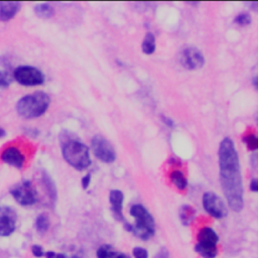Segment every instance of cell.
Listing matches in <instances>:
<instances>
[{
  "instance_id": "4316f807",
  "label": "cell",
  "mask_w": 258,
  "mask_h": 258,
  "mask_svg": "<svg viewBox=\"0 0 258 258\" xmlns=\"http://www.w3.org/2000/svg\"><path fill=\"white\" fill-rule=\"evenodd\" d=\"M153 258H169V252L165 247L159 249V251L154 255Z\"/></svg>"
},
{
  "instance_id": "8fae6325",
  "label": "cell",
  "mask_w": 258,
  "mask_h": 258,
  "mask_svg": "<svg viewBox=\"0 0 258 258\" xmlns=\"http://www.w3.org/2000/svg\"><path fill=\"white\" fill-rule=\"evenodd\" d=\"M16 215L9 208H0V237L10 236L16 228Z\"/></svg>"
},
{
  "instance_id": "83f0119b",
  "label": "cell",
  "mask_w": 258,
  "mask_h": 258,
  "mask_svg": "<svg viewBox=\"0 0 258 258\" xmlns=\"http://www.w3.org/2000/svg\"><path fill=\"white\" fill-rule=\"evenodd\" d=\"M90 181H91V175L90 174H87L86 176L83 177L82 179V185H83V188H88V186L90 185Z\"/></svg>"
},
{
  "instance_id": "cb8c5ba5",
  "label": "cell",
  "mask_w": 258,
  "mask_h": 258,
  "mask_svg": "<svg viewBox=\"0 0 258 258\" xmlns=\"http://www.w3.org/2000/svg\"><path fill=\"white\" fill-rule=\"evenodd\" d=\"M132 254L134 258H148V251L142 247H135Z\"/></svg>"
},
{
  "instance_id": "2e32d148",
  "label": "cell",
  "mask_w": 258,
  "mask_h": 258,
  "mask_svg": "<svg viewBox=\"0 0 258 258\" xmlns=\"http://www.w3.org/2000/svg\"><path fill=\"white\" fill-rule=\"evenodd\" d=\"M171 182L180 190H183L187 186V180L184 174L180 170H173L170 173Z\"/></svg>"
},
{
  "instance_id": "603a6c76",
  "label": "cell",
  "mask_w": 258,
  "mask_h": 258,
  "mask_svg": "<svg viewBox=\"0 0 258 258\" xmlns=\"http://www.w3.org/2000/svg\"><path fill=\"white\" fill-rule=\"evenodd\" d=\"M234 21H235V23H237L240 26H246L251 23V17L247 13H240L239 15L236 16Z\"/></svg>"
},
{
  "instance_id": "5bb4252c",
  "label": "cell",
  "mask_w": 258,
  "mask_h": 258,
  "mask_svg": "<svg viewBox=\"0 0 258 258\" xmlns=\"http://www.w3.org/2000/svg\"><path fill=\"white\" fill-rule=\"evenodd\" d=\"M20 8L17 1H1L0 2V20L8 21L15 16Z\"/></svg>"
},
{
  "instance_id": "7a4b0ae2",
  "label": "cell",
  "mask_w": 258,
  "mask_h": 258,
  "mask_svg": "<svg viewBox=\"0 0 258 258\" xmlns=\"http://www.w3.org/2000/svg\"><path fill=\"white\" fill-rule=\"evenodd\" d=\"M50 104V98L43 92H35L22 97L16 104L17 113L27 119L36 118L45 113Z\"/></svg>"
},
{
  "instance_id": "52a82bcc",
  "label": "cell",
  "mask_w": 258,
  "mask_h": 258,
  "mask_svg": "<svg viewBox=\"0 0 258 258\" xmlns=\"http://www.w3.org/2000/svg\"><path fill=\"white\" fill-rule=\"evenodd\" d=\"M14 200L21 206H31L37 202V191L30 181H22L10 190Z\"/></svg>"
},
{
  "instance_id": "e0dca14e",
  "label": "cell",
  "mask_w": 258,
  "mask_h": 258,
  "mask_svg": "<svg viewBox=\"0 0 258 258\" xmlns=\"http://www.w3.org/2000/svg\"><path fill=\"white\" fill-rule=\"evenodd\" d=\"M142 51L145 54H151L155 50V37L152 33L147 32L143 38L142 44H141Z\"/></svg>"
},
{
  "instance_id": "7c38bea8",
  "label": "cell",
  "mask_w": 258,
  "mask_h": 258,
  "mask_svg": "<svg viewBox=\"0 0 258 258\" xmlns=\"http://www.w3.org/2000/svg\"><path fill=\"white\" fill-rule=\"evenodd\" d=\"M1 159L5 163L17 168H21L25 162L23 153L15 146H9L5 148L1 153Z\"/></svg>"
},
{
  "instance_id": "ac0fdd59",
  "label": "cell",
  "mask_w": 258,
  "mask_h": 258,
  "mask_svg": "<svg viewBox=\"0 0 258 258\" xmlns=\"http://www.w3.org/2000/svg\"><path fill=\"white\" fill-rule=\"evenodd\" d=\"M34 13L40 18H50L54 14V10L49 4L41 3L34 7Z\"/></svg>"
},
{
  "instance_id": "9c48e42d",
  "label": "cell",
  "mask_w": 258,
  "mask_h": 258,
  "mask_svg": "<svg viewBox=\"0 0 258 258\" xmlns=\"http://www.w3.org/2000/svg\"><path fill=\"white\" fill-rule=\"evenodd\" d=\"M92 149L96 157L106 163L116 159V152L113 145L102 135H95L92 139Z\"/></svg>"
},
{
  "instance_id": "3957f363",
  "label": "cell",
  "mask_w": 258,
  "mask_h": 258,
  "mask_svg": "<svg viewBox=\"0 0 258 258\" xmlns=\"http://www.w3.org/2000/svg\"><path fill=\"white\" fill-rule=\"evenodd\" d=\"M61 151L64 160L78 170H83L91 164L89 148L79 140L66 139L62 142Z\"/></svg>"
},
{
  "instance_id": "4dcf8cb0",
  "label": "cell",
  "mask_w": 258,
  "mask_h": 258,
  "mask_svg": "<svg viewBox=\"0 0 258 258\" xmlns=\"http://www.w3.org/2000/svg\"><path fill=\"white\" fill-rule=\"evenodd\" d=\"M54 258H66V255H63V254H56Z\"/></svg>"
},
{
  "instance_id": "44dd1931",
  "label": "cell",
  "mask_w": 258,
  "mask_h": 258,
  "mask_svg": "<svg viewBox=\"0 0 258 258\" xmlns=\"http://www.w3.org/2000/svg\"><path fill=\"white\" fill-rule=\"evenodd\" d=\"M43 181H44V184H45V187L48 191V195L49 197L51 198L52 201H55V198H56V189H55V186H54V183L52 182V180L50 179V177L47 175V174H43Z\"/></svg>"
},
{
  "instance_id": "6da1fadb",
  "label": "cell",
  "mask_w": 258,
  "mask_h": 258,
  "mask_svg": "<svg viewBox=\"0 0 258 258\" xmlns=\"http://www.w3.org/2000/svg\"><path fill=\"white\" fill-rule=\"evenodd\" d=\"M218 156L220 181L228 206L232 211L240 212L244 207L242 175L238 152L229 137H225L221 141Z\"/></svg>"
},
{
  "instance_id": "30bf717a",
  "label": "cell",
  "mask_w": 258,
  "mask_h": 258,
  "mask_svg": "<svg viewBox=\"0 0 258 258\" xmlns=\"http://www.w3.org/2000/svg\"><path fill=\"white\" fill-rule=\"evenodd\" d=\"M181 66L188 70H197L204 66L205 57L200 49L194 46L184 47L179 54Z\"/></svg>"
},
{
  "instance_id": "f546056e",
  "label": "cell",
  "mask_w": 258,
  "mask_h": 258,
  "mask_svg": "<svg viewBox=\"0 0 258 258\" xmlns=\"http://www.w3.org/2000/svg\"><path fill=\"white\" fill-rule=\"evenodd\" d=\"M56 255V253L52 252V251H48V252H44V256L46 258H54Z\"/></svg>"
},
{
  "instance_id": "ffe728a7",
  "label": "cell",
  "mask_w": 258,
  "mask_h": 258,
  "mask_svg": "<svg viewBox=\"0 0 258 258\" xmlns=\"http://www.w3.org/2000/svg\"><path fill=\"white\" fill-rule=\"evenodd\" d=\"M50 222L46 214H40L35 220V228L39 233H45L49 228Z\"/></svg>"
},
{
  "instance_id": "7402d4cb",
  "label": "cell",
  "mask_w": 258,
  "mask_h": 258,
  "mask_svg": "<svg viewBox=\"0 0 258 258\" xmlns=\"http://www.w3.org/2000/svg\"><path fill=\"white\" fill-rule=\"evenodd\" d=\"M243 140H244L245 144L247 145L248 149H250V150H255L258 146V140L254 134H248V135L244 136Z\"/></svg>"
},
{
  "instance_id": "d6986e66",
  "label": "cell",
  "mask_w": 258,
  "mask_h": 258,
  "mask_svg": "<svg viewBox=\"0 0 258 258\" xmlns=\"http://www.w3.org/2000/svg\"><path fill=\"white\" fill-rule=\"evenodd\" d=\"M195 209L188 205H184L179 210V218L183 225H189L195 217Z\"/></svg>"
},
{
  "instance_id": "9a60e30c",
  "label": "cell",
  "mask_w": 258,
  "mask_h": 258,
  "mask_svg": "<svg viewBox=\"0 0 258 258\" xmlns=\"http://www.w3.org/2000/svg\"><path fill=\"white\" fill-rule=\"evenodd\" d=\"M97 258H129L125 253L117 251L111 245L104 244L96 252Z\"/></svg>"
},
{
  "instance_id": "5b68a950",
  "label": "cell",
  "mask_w": 258,
  "mask_h": 258,
  "mask_svg": "<svg viewBox=\"0 0 258 258\" xmlns=\"http://www.w3.org/2000/svg\"><path fill=\"white\" fill-rule=\"evenodd\" d=\"M198 242L195 250L203 258H216L218 255V242L219 237L215 230L210 227L202 228L198 233Z\"/></svg>"
},
{
  "instance_id": "484cf974",
  "label": "cell",
  "mask_w": 258,
  "mask_h": 258,
  "mask_svg": "<svg viewBox=\"0 0 258 258\" xmlns=\"http://www.w3.org/2000/svg\"><path fill=\"white\" fill-rule=\"evenodd\" d=\"M31 252L33 254V256L40 258L42 256H44V251L43 248L40 245H32L31 246Z\"/></svg>"
},
{
  "instance_id": "f1b7e54d",
  "label": "cell",
  "mask_w": 258,
  "mask_h": 258,
  "mask_svg": "<svg viewBox=\"0 0 258 258\" xmlns=\"http://www.w3.org/2000/svg\"><path fill=\"white\" fill-rule=\"evenodd\" d=\"M250 188L252 191L256 192L258 190V182H257V179L256 178H253L251 183H250Z\"/></svg>"
},
{
  "instance_id": "8992f818",
  "label": "cell",
  "mask_w": 258,
  "mask_h": 258,
  "mask_svg": "<svg viewBox=\"0 0 258 258\" xmlns=\"http://www.w3.org/2000/svg\"><path fill=\"white\" fill-rule=\"evenodd\" d=\"M14 79L23 86H39L44 83L43 74L30 66L18 67L13 72Z\"/></svg>"
},
{
  "instance_id": "1f68e13d",
  "label": "cell",
  "mask_w": 258,
  "mask_h": 258,
  "mask_svg": "<svg viewBox=\"0 0 258 258\" xmlns=\"http://www.w3.org/2000/svg\"><path fill=\"white\" fill-rule=\"evenodd\" d=\"M4 135H5V131L2 128H0V137H3Z\"/></svg>"
},
{
  "instance_id": "d4e9b609",
  "label": "cell",
  "mask_w": 258,
  "mask_h": 258,
  "mask_svg": "<svg viewBox=\"0 0 258 258\" xmlns=\"http://www.w3.org/2000/svg\"><path fill=\"white\" fill-rule=\"evenodd\" d=\"M11 83V78L10 75L6 72L0 71V87L5 88L7 86H9V84Z\"/></svg>"
},
{
  "instance_id": "ba28073f",
  "label": "cell",
  "mask_w": 258,
  "mask_h": 258,
  "mask_svg": "<svg viewBox=\"0 0 258 258\" xmlns=\"http://www.w3.org/2000/svg\"><path fill=\"white\" fill-rule=\"evenodd\" d=\"M203 206L206 212L216 219H222L228 214V209L224 201L213 191H207L204 194Z\"/></svg>"
},
{
  "instance_id": "4fadbf2b",
  "label": "cell",
  "mask_w": 258,
  "mask_h": 258,
  "mask_svg": "<svg viewBox=\"0 0 258 258\" xmlns=\"http://www.w3.org/2000/svg\"><path fill=\"white\" fill-rule=\"evenodd\" d=\"M109 201H110V204H111V209H112L114 217L118 221H122L125 224L126 221L124 220V217H123V214H122L123 202H124L123 192L119 189L111 190L110 195H109Z\"/></svg>"
},
{
  "instance_id": "277c9868",
  "label": "cell",
  "mask_w": 258,
  "mask_h": 258,
  "mask_svg": "<svg viewBox=\"0 0 258 258\" xmlns=\"http://www.w3.org/2000/svg\"><path fill=\"white\" fill-rule=\"evenodd\" d=\"M130 215L134 218V225H131V231L141 240H148L154 235L155 222L152 215L142 205L135 204L130 208Z\"/></svg>"
}]
</instances>
